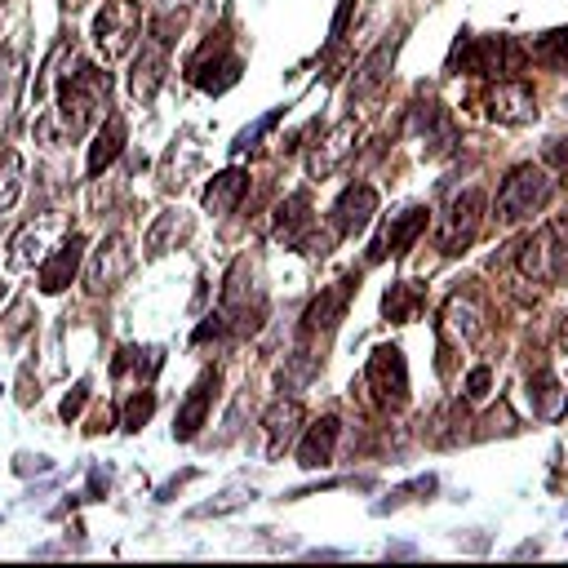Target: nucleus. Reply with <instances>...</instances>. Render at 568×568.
Returning a JSON list of instances; mask_svg holds the SVG:
<instances>
[{
    "mask_svg": "<svg viewBox=\"0 0 568 568\" xmlns=\"http://www.w3.org/2000/svg\"><path fill=\"white\" fill-rule=\"evenodd\" d=\"M484 337V311H480V302L467 298V294H453V298L444 302V320H439V365H444V356L453 351V346H475Z\"/></svg>",
    "mask_w": 568,
    "mask_h": 568,
    "instance_id": "6e6552de",
    "label": "nucleus"
},
{
    "mask_svg": "<svg viewBox=\"0 0 568 568\" xmlns=\"http://www.w3.org/2000/svg\"><path fill=\"white\" fill-rule=\"evenodd\" d=\"M85 263V235L71 232L49 258H40V271H36V280H40V294H63L71 280H76V271Z\"/></svg>",
    "mask_w": 568,
    "mask_h": 568,
    "instance_id": "4468645a",
    "label": "nucleus"
},
{
    "mask_svg": "<svg viewBox=\"0 0 568 568\" xmlns=\"http://www.w3.org/2000/svg\"><path fill=\"white\" fill-rule=\"evenodd\" d=\"M396 49H400V40H382L373 54H368L360 71H356V80H351V89H346V98L351 102H365L373 98L387 80H391V63H396Z\"/></svg>",
    "mask_w": 568,
    "mask_h": 568,
    "instance_id": "6ab92c4d",
    "label": "nucleus"
},
{
    "mask_svg": "<svg viewBox=\"0 0 568 568\" xmlns=\"http://www.w3.org/2000/svg\"><path fill=\"white\" fill-rule=\"evenodd\" d=\"M244 191H249V169H222L209 187H204V209L209 213H232L235 204L244 201Z\"/></svg>",
    "mask_w": 568,
    "mask_h": 568,
    "instance_id": "5701e85b",
    "label": "nucleus"
},
{
    "mask_svg": "<svg viewBox=\"0 0 568 568\" xmlns=\"http://www.w3.org/2000/svg\"><path fill=\"white\" fill-rule=\"evenodd\" d=\"M0 23H5V5H0Z\"/></svg>",
    "mask_w": 568,
    "mask_h": 568,
    "instance_id": "79ce46f5",
    "label": "nucleus"
},
{
    "mask_svg": "<svg viewBox=\"0 0 568 568\" xmlns=\"http://www.w3.org/2000/svg\"><path fill=\"white\" fill-rule=\"evenodd\" d=\"M533 54L542 58V63H546V67L568 71V27H560V32H546L533 45Z\"/></svg>",
    "mask_w": 568,
    "mask_h": 568,
    "instance_id": "2f4dec72",
    "label": "nucleus"
},
{
    "mask_svg": "<svg viewBox=\"0 0 568 568\" xmlns=\"http://www.w3.org/2000/svg\"><path fill=\"white\" fill-rule=\"evenodd\" d=\"M40 258H45V232H40V227H23V232L14 235V249H9L5 267L32 271V267H40Z\"/></svg>",
    "mask_w": 568,
    "mask_h": 568,
    "instance_id": "a878e982",
    "label": "nucleus"
},
{
    "mask_svg": "<svg viewBox=\"0 0 568 568\" xmlns=\"http://www.w3.org/2000/svg\"><path fill=\"white\" fill-rule=\"evenodd\" d=\"M418 311H422V289H418V284H391V289H387V298H382V315H387L391 325H408V320H418Z\"/></svg>",
    "mask_w": 568,
    "mask_h": 568,
    "instance_id": "393cba45",
    "label": "nucleus"
},
{
    "mask_svg": "<svg viewBox=\"0 0 568 568\" xmlns=\"http://www.w3.org/2000/svg\"><path fill=\"white\" fill-rule=\"evenodd\" d=\"M151 413H156V391H134L129 400H125V408H120V427L125 431H142L147 422H151Z\"/></svg>",
    "mask_w": 568,
    "mask_h": 568,
    "instance_id": "c756f323",
    "label": "nucleus"
},
{
    "mask_svg": "<svg viewBox=\"0 0 568 568\" xmlns=\"http://www.w3.org/2000/svg\"><path fill=\"white\" fill-rule=\"evenodd\" d=\"M427 204H408V209H400L396 218H391V227H387V235L373 244V253H368V263H377V258H387V253H396V258H404L408 249H413V240L427 232Z\"/></svg>",
    "mask_w": 568,
    "mask_h": 568,
    "instance_id": "dca6fc26",
    "label": "nucleus"
},
{
    "mask_svg": "<svg viewBox=\"0 0 568 568\" xmlns=\"http://www.w3.org/2000/svg\"><path fill=\"white\" fill-rule=\"evenodd\" d=\"M315 232V218H311V196L306 191H294V196H284L280 209H275V240L284 244V249H302V240Z\"/></svg>",
    "mask_w": 568,
    "mask_h": 568,
    "instance_id": "a211bd4d",
    "label": "nucleus"
},
{
    "mask_svg": "<svg viewBox=\"0 0 568 568\" xmlns=\"http://www.w3.org/2000/svg\"><path fill=\"white\" fill-rule=\"evenodd\" d=\"M191 235V213H182V209H165L147 235H142V249H147V258H160L169 249H178V240H187Z\"/></svg>",
    "mask_w": 568,
    "mask_h": 568,
    "instance_id": "4be33fe9",
    "label": "nucleus"
},
{
    "mask_svg": "<svg viewBox=\"0 0 568 568\" xmlns=\"http://www.w3.org/2000/svg\"><path fill=\"white\" fill-rule=\"evenodd\" d=\"M555 196V178L542 165H515L498 187V201H493V218L498 227H520L529 222L533 213H542Z\"/></svg>",
    "mask_w": 568,
    "mask_h": 568,
    "instance_id": "f03ea898",
    "label": "nucleus"
},
{
    "mask_svg": "<svg viewBox=\"0 0 568 568\" xmlns=\"http://www.w3.org/2000/svg\"><path fill=\"white\" fill-rule=\"evenodd\" d=\"M165 71H169L165 45L147 40V45H142V54L134 58V76H129V94H134V102L147 107V102L156 98V89L165 85Z\"/></svg>",
    "mask_w": 568,
    "mask_h": 568,
    "instance_id": "aec40b11",
    "label": "nucleus"
},
{
    "mask_svg": "<svg viewBox=\"0 0 568 568\" xmlns=\"http://www.w3.org/2000/svg\"><path fill=\"white\" fill-rule=\"evenodd\" d=\"M54 467V462H49V458H40V453H18V458H14V470H18V475H32V470H49Z\"/></svg>",
    "mask_w": 568,
    "mask_h": 568,
    "instance_id": "e433bc0d",
    "label": "nucleus"
},
{
    "mask_svg": "<svg viewBox=\"0 0 568 568\" xmlns=\"http://www.w3.org/2000/svg\"><path fill=\"white\" fill-rule=\"evenodd\" d=\"M489 120H498V125H511V129H520V125H533L537 120V94L529 80H520V76H511V80H501L489 89Z\"/></svg>",
    "mask_w": 568,
    "mask_h": 568,
    "instance_id": "1a4fd4ad",
    "label": "nucleus"
},
{
    "mask_svg": "<svg viewBox=\"0 0 568 568\" xmlns=\"http://www.w3.org/2000/svg\"><path fill=\"white\" fill-rule=\"evenodd\" d=\"M302 422H306V408L298 400H275L267 408V418H263V427H267V458H284L294 444H298L302 435Z\"/></svg>",
    "mask_w": 568,
    "mask_h": 568,
    "instance_id": "2eb2a0df",
    "label": "nucleus"
},
{
    "mask_svg": "<svg viewBox=\"0 0 568 568\" xmlns=\"http://www.w3.org/2000/svg\"><path fill=\"white\" fill-rule=\"evenodd\" d=\"M351 14H356V0H337V14H334V27H329V45H337L346 27H351Z\"/></svg>",
    "mask_w": 568,
    "mask_h": 568,
    "instance_id": "c9c22d12",
    "label": "nucleus"
},
{
    "mask_svg": "<svg viewBox=\"0 0 568 568\" xmlns=\"http://www.w3.org/2000/svg\"><path fill=\"white\" fill-rule=\"evenodd\" d=\"M218 368H204L201 377H196V387H191V396L182 400L178 408V418H173V439H182V444H191L196 435L204 431V422H209V408H213V391H218Z\"/></svg>",
    "mask_w": 568,
    "mask_h": 568,
    "instance_id": "f8f14e48",
    "label": "nucleus"
},
{
    "mask_svg": "<svg viewBox=\"0 0 568 568\" xmlns=\"http://www.w3.org/2000/svg\"><path fill=\"white\" fill-rule=\"evenodd\" d=\"M356 275H342L334 289H325L320 298L306 306V315H302V337H315V334H334L337 320L346 315V302H351V294H356Z\"/></svg>",
    "mask_w": 568,
    "mask_h": 568,
    "instance_id": "ddd939ff",
    "label": "nucleus"
},
{
    "mask_svg": "<svg viewBox=\"0 0 568 568\" xmlns=\"http://www.w3.org/2000/svg\"><path fill=\"white\" fill-rule=\"evenodd\" d=\"M18 196H23V160H18V151H5L0 156V213L14 209Z\"/></svg>",
    "mask_w": 568,
    "mask_h": 568,
    "instance_id": "cd10ccee",
    "label": "nucleus"
},
{
    "mask_svg": "<svg viewBox=\"0 0 568 568\" xmlns=\"http://www.w3.org/2000/svg\"><path fill=\"white\" fill-rule=\"evenodd\" d=\"M377 213V187L368 182H351L329 209V232L334 235H356L368 227V218Z\"/></svg>",
    "mask_w": 568,
    "mask_h": 568,
    "instance_id": "9b49d317",
    "label": "nucleus"
},
{
    "mask_svg": "<svg viewBox=\"0 0 568 568\" xmlns=\"http://www.w3.org/2000/svg\"><path fill=\"white\" fill-rule=\"evenodd\" d=\"M0 298H5V284H0Z\"/></svg>",
    "mask_w": 568,
    "mask_h": 568,
    "instance_id": "37998d69",
    "label": "nucleus"
},
{
    "mask_svg": "<svg viewBox=\"0 0 568 568\" xmlns=\"http://www.w3.org/2000/svg\"><path fill=\"white\" fill-rule=\"evenodd\" d=\"M54 76H58V107H54V116L36 120V138L40 142H76V138H85V129L111 102V76L98 71L94 63H85V58H76V54H71L67 71H58V54H54L45 63V76L36 80V98L49 94Z\"/></svg>",
    "mask_w": 568,
    "mask_h": 568,
    "instance_id": "f257e3e1",
    "label": "nucleus"
},
{
    "mask_svg": "<svg viewBox=\"0 0 568 568\" xmlns=\"http://www.w3.org/2000/svg\"><path fill=\"white\" fill-rule=\"evenodd\" d=\"M125 142H129V129H125V116H107L102 120L98 138H94V147H89V178H102L107 169L116 165L120 156H125Z\"/></svg>",
    "mask_w": 568,
    "mask_h": 568,
    "instance_id": "412c9836",
    "label": "nucleus"
},
{
    "mask_svg": "<svg viewBox=\"0 0 568 568\" xmlns=\"http://www.w3.org/2000/svg\"><path fill=\"white\" fill-rule=\"evenodd\" d=\"M462 391H467L470 404L489 400V391H493V365H475L467 373V382H462Z\"/></svg>",
    "mask_w": 568,
    "mask_h": 568,
    "instance_id": "72a5a7b5",
    "label": "nucleus"
},
{
    "mask_svg": "<svg viewBox=\"0 0 568 568\" xmlns=\"http://www.w3.org/2000/svg\"><path fill=\"white\" fill-rule=\"evenodd\" d=\"M360 391H368V400L377 408H404L408 404V365H404L400 346H373L365 365V377H360Z\"/></svg>",
    "mask_w": 568,
    "mask_h": 568,
    "instance_id": "7ed1b4c3",
    "label": "nucleus"
},
{
    "mask_svg": "<svg viewBox=\"0 0 568 568\" xmlns=\"http://www.w3.org/2000/svg\"><path fill=\"white\" fill-rule=\"evenodd\" d=\"M63 5H67L71 14H76V9H80V5H85V0H63Z\"/></svg>",
    "mask_w": 568,
    "mask_h": 568,
    "instance_id": "a19ab883",
    "label": "nucleus"
},
{
    "mask_svg": "<svg viewBox=\"0 0 568 568\" xmlns=\"http://www.w3.org/2000/svg\"><path fill=\"white\" fill-rule=\"evenodd\" d=\"M244 501H253V489H227L218 501H204V506H196L191 515H196V520H204V515H227V511L244 506Z\"/></svg>",
    "mask_w": 568,
    "mask_h": 568,
    "instance_id": "473e14b6",
    "label": "nucleus"
},
{
    "mask_svg": "<svg viewBox=\"0 0 568 568\" xmlns=\"http://www.w3.org/2000/svg\"><path fill=\"white\" fill-rule=\"evenodd\" d=\"M107 489H111V475H107L102 467H94V470H89V498L98 501L102 493H107Z\"/></svg>",
    "mask_w": 568,
    "mask_h": 568,
    "instance_id": "4c0bfd02",
    "label": "nucleus"
},
{
    "mask_svg": "<svg viewBox=\"0 0 568 568\" xmlns=\"http://www.w3.org/2000/svg\"><path fill=\"white\" fill-rule=\"evenodd\" d=\"M356 142H360V120H356V116L337 120L334 129H329V134L311 147V156H306V173H311V182H325V178H334L337 169L356 156Z\"/></svg>",
    "mask_w": 568,
    "mask_h": 568,
    "instance_id": "0eeeda50",
    "label": "nucleus"
},
{
    "mask_svg": "<svg viewBox=\"0 0 568 568\" xmlns=\"http://www.w3.org/2000/svg\"><path fill=\"white\" fill-rule=\"evenodd\" d=\"M187 480H196V470H182V475H173V480H169L165 489H160V493H156V501H173V493H178V489H182V484H187Z\"/></svg>",
    "mask_w": 568,
    "mask_h": 568,
    "instance_id": "58836bf2",
    "label": "nucleus"
},
{
    "mask_svg": "<svg viewBox=\"0 0 568 568\" xmlns=\"http://www.w3.org/2000/svg\"><path fill=\"white\" fill-rule=\"evenodd\" d=\"M555 396H560V377H555L546 365H537L533 373H529V400H533V413L555 418V413H560V408H555Z\"/></svg>",
    "mask_w": 568,
    "mask_h": 568,
    "instance_id": "bb28decb",
    "label": "nucleus"
},
{
    "mask_svg": "<svg viewBox=\"0 0 568 568\" xmlns=\"http://www.w3.org/2000/svg\"><path fill=\"white\" fill-rule=\"evenodd\" d=\"M240 54L227 49V40H204L201 54L187 63V76H191V85L204 89V94H227L235 80H240Z\"/></svg>",
    "mask_w": 568,
    "mask_h": 568,
    "instance_id": "423d86ee",
    "label": "nucleus"
},
{
    "mask_svg": "<svg viewBox=\"0 0 568 568\" xmlns=\"http://www.w3.org/2000/svg\"><path fill=\"white\" fill-rule=\"evenodd\" d=\"M280 120H284V107H275V111H267V116H258L253 125H244V129L235 134V142H232V156H244L249 147H258V138L271 134V129H275Z\"/></svg>",
    "mask_w": 568,
    "mask_h": 568,
    "instance_id": "7c9ffc66",
    "label": "nucleus"
},
{
    "mask_svg": "<svg viewBox=\"0 0 568 568\" xmlns=\"http://www.w3.org/2000/svg\"><path fill=\"white\" fill-rule=\"evenodd\" d=\"M484 209H489V196H484L480 187H467L462 196L449 201V209H444V227H439V249H444L449 258H458L470 240H475L480 222H484Z\"/></svg>",
    "mask_w": 568,
    "mask_h": 568,
    "instance_id": "39448f33",
    "label": "nucleus"
},
{
    "mask_svg": "<svg viewBox=\"0 0 568 568\" xmlns=\"http://www.w3.org/2000/svg\"><path fill=\"white\" fill-rule=\"evenodd\" d=\"M142 27V9L138 0H107L98 14H94V45L107 63L125 58L134 49V36Z\"/></svg>",
    "mask_w": 568,
    "mask_h": 568,
    "instance_id": "20e7f679",
    "label": "nucleus"
},
{
    "mask_svg": "<svg viewBox=\"0 0 568 568\" xmlns=\"http://www.w3.org/2000/svg\"><path fill=\"white\" fill-rule=\"evenodd\" d=\"M85 404H89V377H80L67 396H63V404H58V418H63V422H76V418L85 413Z\"/></svg>",
    "mask_w": 568,
    "mask_h": 568,
    "instance_id": "f704fd0d",
    "label": "nucleus"
},
{
    "mask_svg": "<svg viewBox=\"0 0 568 568\" xmlns=\"http://www.w3.org/2000/svg\"><path fill=\"white\" fill-rule=\"evenodd\" d=\"M560 346L568 351V315H564V325H560Z\"/></svg>",
    "mask_w": 568,
    "mask_h": 568,
    "instance_id": "ea45409f",
    "label": "nucleus"
},
{
    "mask_svg": "<svg viewBox=\"0 0 568 568\" xmlns=\"http://www.w3.org/2000/svg\"><path fill=\"white\" fill-rule=\"evenodd\" d=\"M337 435H342V422H337V413H325V418H315L298 439V467L302 470H320L334 462V449H337Z\"/></svg>",
    "mask_w": 568,
    "mask_h": 568,
    "instance_id": "f3484780",
    "label": "nucleus"
},
{
    "mask_svg": "<svg viewBox=\"0 0 568 568\" xmlns=\"http://www.w3.org/2000/svg\"><path fill=\"white\" fill-rule=\"evenodd\" d=\"M542 232L551 240V263H555V284H560V280H568V213L551 218Z\"/></svg>",
    "mask_w": 568,
    "mask_h": 568,
    "instance_id": "c85d7f7f",
    "label": "nucleus"
},
{
    "mask_svg": "<svg viewBox=\"0 0 568 568\" xmlns=\"http://www.w3.org/2000/svg\"><path fill=\"white\" fill-rule=\"evenodd\" d=\"M196 160H201V147H196L191 138H178V142L165 151V165H160V182H165V191H178V187L187 182V173L196 169Z\"/></svg>",
    "mask_w": 568,
    "mask_h": 568,
    "instance_id": "b1692460",
    "label": "nucleus"
},
{
    "mask_svg": "<svg viewBox=\"0 0 568 568\" xmlns=\"http://www.w3.org/2000/svg\"><path fill=\"white\" fill-rule=\"evenodd\" d=\"M134 271V258H129V244H125V235H102L98 249H94V258H89V289L94 294H111V289H120L125 284V275Z\"/></svg>",
    "mask_w": 568,
    "mask_h": 568,
    "instance_id": "9d476101",
    "label": "nucleus"
}]
</instances>
